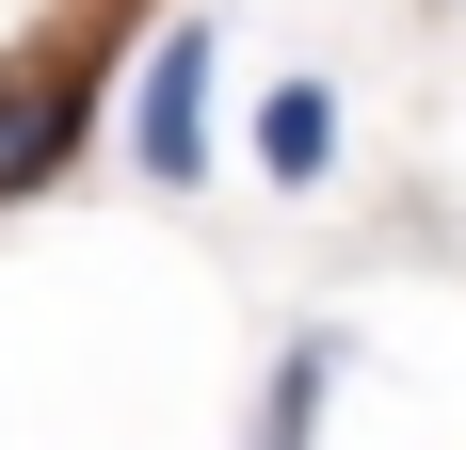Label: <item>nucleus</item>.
<instances>
[{"mask_svg":"<svg viewBox=\"0 0 466 450\" xmlns=\"http://www.w3.org/2000/svg\"><path fill=\"white\" fill-rule=\"evenodd\" d=\"M96 97H113V48H96V33H48V48L0 65V210H33L48 178H81Z\"/></svg>","mask_w":466,"mask_h":450,"instance_id":"1","label":"nucleus"},{"mask_svg":"<svg viewBox=\"0 0 466 450\" xmlns=\"http://www.w3.org/2000/svg\"><path fill=\"white\" fill-rule=\"evenodd\" d=\"M209 81H226V48H209V16H177V33L129 65V161H145V193H209Z\"/></svg>","mask_w":466,"mask_h":450,"instance_id":"2","label":"nucleus"},{"mask_svg":"<svg viewBox=\"0 0 466 450\" xmlns=\"http://www.w3.org/2000/svg\"><path fill=\"white\" fill-rule=\"evenodd\" d=\"M338 370H354V338H338V322L274 338V370H258V418H241V450H322V418H338Z\"/></svg>","mask_w":466,"mask_h":450,"instance_id":"3","label":"nucleus"},{"mask_svg":"<svg viewBox=\"0 0 466 450\" xmlns=\"http://www.w3.org/2000/svg\"><path fill=\"white\" fill-rule=\"evenodd\" d=\"M258 178L274 193H322L338 178V81H274L258 97Z\"/></svg>","mask_w":466,"mask_h":450,"instance_id":"4","label":"nucleus"}]
</instances>
